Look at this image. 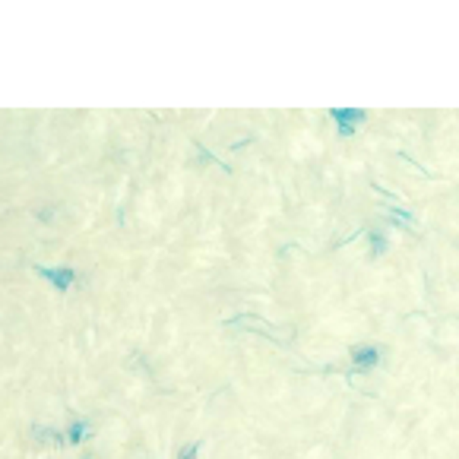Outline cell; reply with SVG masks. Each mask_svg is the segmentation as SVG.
Wrapping results in <instances>:
<instances>
[{
    "label": "cell",
    "instance_id": "obj_1",
    "mask_svg": "<svg viewBox=\"0 0 459 459\" xmlns=\"http://www.w3.org/2000/svg\"><path fill=\"white\" fill-rule=\"evenodd\" d=\"M333 121L339 124V130H343V133H355V130H358V124L365 121V114H361L358 108H336Z\"/></svg>",
    "mask_w": 459,
    "mask_h": 459
},
{
    "label": "cell",
    "instance_id": "obj_2",
    "mask_svg": "<svg viewBox=\"0 0 459 459\" xmlns=\"http://www.w3.org/2000/svg\"><path fill=\"white\" fill-rule=\"evenodd\" d=\"M41 276L51 279L57 288H70V282H73V269H41Z\"/></svg>",
    "mask_w": 459,
    "mask_h": 459
},
{
    "label": "cell",
    "instance_id": "obj_3",
    "mask_svg": "<svg viewBox=\"0 0 459 459\" xmlns=\"http://www.w3.org/2000/svg\"><path fill=\"white\" fill-rule=\"evenodd\" d=\"M351 358H355L358 367H371V365H377V349H371V345H367V349H355Z\"/></svg>",
    "mask_w": 459,
    "mask_h": 459
},
{
    "label": "cell",
    "instance_id": "obj_4",
    "mask_svg": "<svg viewBox=\"0 0 459 459\" xmlns=\"http://www.w3.org/2000/svg\"><path fill=\"white\" fill-rule=\"evenodd\" d=\"M86 437V425H73L70 428V440H83Z\"/></svg>",
    "mask_w": 459,
    "mask_h": 459
},
{
    "label": "cell",
    "instance_id": "obj_5",
    "mask_svg": "<svg viewBox=\"0 0 459 459\" xmlns=\"http://www.w3.org/2000/svg\"><path fill=\"white\" fill-rule=\"evenodd\" d=\"M196 456V447H187L184 453H181V459H194Z\"/></svg>",
    "mask_w": 459,
    "mask_h": 459
}]
</instances>
